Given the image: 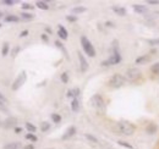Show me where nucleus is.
<instances>
[{"mask_svg":"<svg viewBox=\"0 0 159 149\" xmlns=\"http://www.w3.org/2000/svg\"><path fill=\"white\" fill-rule=\"evenodd\" d=\"M0 27H1V25H0Z\"/></svg>","mask_w":159,"mask_h":149,"instance_id":"8fccbe9b","label":"nucleus"},{"mask_svg":"<svg viewBox=\"0 0 159 149\" xmlns=\"http://www.w3.org/2000/svg\"><path fill=\"white\" fill-rule=\"evenodd\" d=\"M89 104L94 108V109H104L105 108V102L103 99V97L100 94H94L89 99Z\"/></svg>","mask_w":159,"mask_h":149,"instance_id":"423d86ee","label":"nucleus"},{"mask_svg":"<svg viewBox=\"0 0 159 149\" xmlns=\"http://www.w3.org/2000/svg\"><path fill=\"white\" fill-rule=\"evenodd\" d=\"M50 117H52V120H53L54 124H60V122H61V116H60L59 114H57V112L52 114Z\"/></svg>","mask_w":159,"mask_h":149,"instance_id":"bb28decb","label":"nucleus"},{"mask_svg":"<svg viewBox=\"0 0 159 149\" xmlns=\"http://www.w3.org/2000/svg\"><path fill=\"white\" fill-rule=\"evenodd\" d=\"M71 110L74 112H77L80 110V102L77 98H74L71 100Z\"/></svg>","mask_w":159,"mask_h":149,"instance_id":"f3484780","label":"nucleus"},{"mask_svg":"<svg viewBox=\"0 0 159 149\" xmlns=\"http://www.w3.org/2000/svg\"><path fill=\"white\" fill-rule=\"evenodd\" d=\"M76 132H77V130H76V127H75V126H70V127H67V129H66V131L64 132V134L61 136V139H62V141L70 139V138H72V137L76 134Z\"/></svg>","mask_w":159,"mask_h":149,"instance_id":"9d476101","label":"nucleus"},{"mask_svg":"<svg viewBox=\"0 0 159 149\" xmlns=\"http://www.w3.org/2000/svg\"><path fill=\"white\" fill-rule=\"evenodd\" d=\"M1 126H2V121L0 120V127H1Z\"/></svg>","mask_w":159,"mask_h":149,"instance_id":"de8ad7c7","label":"nucleus"},{"mask_svg":"<svg viewBox=\"0 0 159 149\" xmlns=\"http://www.w3.org/2000/svg\"><path fill=\"white\" fill-rule=\"evenodd\" d=\"M15 132H16V133H21V132H22V129H21V127H15Z\"/></svg>","mask_w":159,"mask_h":149,"instance_id":"a18cd8bd","label":"nucleus"},{"mask_svg":"<svg viewBox=\"0 0 159 149\" xmlns=\"http://www.w3.org/2000/svg\"><path fill=\"white\" fill-rule=\"evenodd\" d=\"M149 61H151V56L149 55H141L135 60V64L136 65H144Z\"/></svg>","mask_w":159,"mask_h":149,"instance_id":"f8f14e48","label":"nucleus"},{"mask_svg":"<svg viewBox=\"0 0 159 149\" xmlns=\"http://www.w3.org/2000/svg\"><path fill=\"white\" fill-rule=\"evenodd\" d=\"M121 60H122V57H121V55H120V53L118 52V50H115V52L109 56L107 60L102 61L100 65H102V66H113V65H118V64H120Z\"/></svg>","mask_w":159,"mask_h":149,"instance_id":"20e7f679","label":"nucleus"},{"mask_svg":"<svg viewBox=\"0 0 159 149\" xmlns=\"http://www.w3.org/2000/svg\"><path fill=\"white\" fill-rule=\"evenodd\" d=\"M80 42H81V47H82V50L84 52L86 55H88L89 57H94L97 55V52L92 44V42L86 37V36H81L80 38Z\"/></svg>","mask_w":159,"mask_h":149,"instance_id":"f03ea898","label":"nucleus"},{"mask_svg":"<svg viewBox=\"0 0 159 149\" xmlns=\"http://www.w3.org/2000/svg\"><path fill=\"white\" fill-rule=\"evenodd\" d=\"M34 6H32L31 4H27V2H23L22 4V10H33Z\"/></svg>","mask_w":159,"mask_h":149,"instance_id":"2f4dec72","label":"nucleus"},{"mask_svg":"<svg viewBox=\"0 0 159 149\" xmlns=\"http://www.w3.org/2000/svg\"><path fill=\"white\" fill-rule=\"evenodd\" d=\"M21 17L20 20H23V21H32V20L34 19V16H33V14H31V12H21L20 15Z\"/></svg>","mask_w":159,"mask_h":149,"instance_id":"6ab92c4d","label":"nucleus"},{"mask_svg":"<svg viewBox=\"0 0 159 149\" xmlns=\"http://www.w3.org/2000/svg\"><path fill=\"white\" fill-rule=\"evenodd\" d=\"M151 72L156 76H159V61L154 62L152 66H151Z\"/></svg>","mask_w":159,"mask_h":149,"instance_id":"5701e85b","label":"nucleus"},{"mask_svg":"<svg viewBox=\"0 0 159 149\" xmlns=\"http://www.w3.org/2000/svg\"><path fill=\"white\" fill-rule=\"evenodd\" d=\"M58 36L62 40H66L69 38V32L66 31V28L62 25H58Z\"/></svg>","mask_w":159,"mask_h":149,"instance_id":"9b49d317","label":"nucleus"},{"mask_svg":"<svg viewBox=\"0 0 159 149\" xmlns=\"http://www.w3.org/2000/svg\"><path fill=\"white\" fill-rule=\"evenodd\" d=\"M111 10H113L118 16H121V17H122V16H125V15H126V12H127L125 7H122V6H118V5L111 6Z\"/></svg>","mask_w":159,"mask_h":149,"instance_id":"ddd939ff","label":"nucleus"},{"mask_svg":"<svg viewBox=\"0 0 159 149\" xmlns=\"http://www.w3.org/2000/svg\"><path fill=\"white\" fill-rule=\"evenodd\" d=\"M9 52H10V44H9L7 42H5V43L2 44V48H1V55L7 56Z\"/></svg>","mask_w":159,"mask_h":149,"instance_id":"aec40b11","label":"nucleus"},{"mask_svg":"<svg viewBox=\"0 0 159 149\" xmlns=\"http://www.w3.org/2000/svg\"><path fill=\"white\" fill-rule=\"evenodd\" d=\"M0 102H1V103H4V104H6V105H9V100H7V98L1 93V92H0Z\"/></svg>","mask_w":159,"mask_h":149,"instance_id":"72a5a7b5","label":"nucleus"},{"mask_svg":"<svg viewBox=\"0 0 159 149\" xmlns=\"http://www.w3.org/2000/svg\"><path fill=\"white\" fill-rule=\"evenodd\" d=\"M36 6L40 9V10H49V5H48V2L47 1H37L36 2Z\"/></svg>","mask_w":159,"mask_h":149,"instance_id":"412c9836","label":"nucleus"},{"mask_svg":"<svg viewBox=\"0 0 159 149\" xmlns=\"http://www.w3.org/2000/svg\"><path fill=\"white\" fill-rule=\"evenodd\" d=\"M87 9L84 7V6H76V7H72V14H75V15H79V14H82V12H84Z\"/></svg>","mask_w":159,"mask_h":149,"instance_id":"b1692460","label":"nucleus"},{"mask_svg":"<svg viewBox=\"0 0 159 149\" xmlns=\"http://www.w3.org/2000/svg\"><path fill=\"white\" fill-rule=\"evenodd\" d=\"M23 149H36V148H34L33 144H26V146L23 147Z\"/></svg>","mask_w":159,"mask_h":149,"instance_id":"a19ab883","label":"nucleus"},{"mask_svg":"<svg viewBox=\"0 0 159 149\" xmlns=\"http://www.w3.org/2000/svg\"><path fill=\"white\" fill-rule=\"evenodd\" d=\"M84 137H86V138H87L89 142H92V143H96V144L98 143V138H97L96 136L91 134V133H86V134H84Z\"/></svg>","mask_w":159,"mask_h":149,"instance_id":"a878e982","label":"nucleus"},{"mask_svg":"<svg viewBox=\"0 0 159 149\" xmlns=\"http://www.w3.org/2000/svg\"><path fill=\"white\" fill-rule=\"evenodd\" d=\"M71 92H72V97L74 98H77L80 95V88H74V89H71Z\"/></svg>","mask_w":159,"mask_h":149,"instance_id":"4c0bfd02","label":"nucleus"},{"mask_svg":"<svg viewBox=\"0 0 159 149\" xmlns=\"http://www.w3.org/2000/svg\"><path fill=\"white\" fill-rule=\"evenodd\" d=\"M0 111H2V112H9V109H7V105L6 104H4V103H1L0 102Z\"/></svg>","mask_w":159,"mask_h":149,"instance_id":"473e14b6","label":"nucleus"},{"mask_svg":"<svg viewBox=\"0 0 159 149\" xmlns=\"http://www.w3.org/2000/svg\"><path fill=\"white\" fill-rule=\"evenodd\" d=\"M25 137H26V139H28V141H31V142H37V141H38V137H37L34 133H27Z\"/></svg>","mask_w":159,"mask_h":149,"instance_id":"cd10ccee","label":"nucleus"},{"mask_svg":"<svg viewBox=\"0 0 159 149\" xmlns=\"http://www.w3.org/2000/svg\"><path fill=\"white\" fill-rule=\"evenodd\" d=\"M4 21L7 22V23H11V22H19L20 21V17L16 16V15H7L4 17Z\"/></svg>","mask_w":159,"mask_h":149,"instance_id":"a211bd4d","label":"nucleus"},{"mask_svg":"<svg viewBox=\"0 0 159 149\" xmlns=\"http://www.w3.org/2000/svg\"><path fill=\"white\" fill-rule=\"evenodd\" d=\"M26 81H27V74H26L25 71H22V72L16 77V79L14 81V83H12V86H11V89H12V91H19L21 87L26 83Z\"/></svg>","mask_w":159,"mask_h":149,"instance_id":"0eeeda50","label":"nucleus"},{"mask_svg":"<svg viewBox=\"0 0 159 149\" xmlns=\"http://www.w3.org/2000/svg\"><path fill=\"white\" fill-rule=\"evenodd\" d=\"M16 124H17V119L14 117V116H9L7 119L4 120V122H2V127H4L5 130L15 129V127H16Z\"/></svg>","mask_w":159,"mask_h":149,"instance_id":"6e6552de","label":"nucleus"},{"mask_svg":"<svg viewBox=\"0 0 159 149\" xmlns=\"http://www.w3.org/2000/svg\"><path fill=\"white\" fill-rule=\"evenodd\" d=\"M25 127H26V130L28 131V133H34V132L37 131V127H36L32 122H26Z\"/></svg>","mask_w":159,"mask_h":149,"instance_id":"4be33fe9","label":"nucleus"},{"mask_svg":"<svg viewBox=\"0 0 159 149\" xmlns=\"http://www.w3.org/2000/svg\"><path fill=\"white\" fill-rule=\"evenodd\" d=\"M40 39H42L44 43H48V42H49V37H48V34H45V33H43V34L40 36Z\"/></svg>","mask_w":159,"mask_h":149,"instance_id":"58836bf2","label":"nucleus"},{"mask_svg":"<svg viewBox=\"0 0 159 149\" xmlns=\"http://www.w3.org/2000/svg\"><path fill=\"white\" fill-rule=\"evenodd\" d=\"M132 7H134V11H135V12H137V14H144V12H147V11H148V9H147L144 5H139V4L134 5Z\"/></svg>","mask_w":159,"mask_h":149,"instance_id":"dca6fc26","label":"nucleus"},{"mask_svg":"<svg viewBox=\"0 0 159 149\" xmlns=\"http://www.w3.org/2000/svg\"><path fill=\"white\" fill-rule=\"evenodd\" d=\"M158 130V127H157V125L156 124H153V122H151V124H148L147 126H146V133L147 134H154Z\"/></svg>","mask_w":159,"mask_h":149,"instance_id":"4468645a","label":"nucleus"},{"mask_svg":"<svg viewBox=\"0 0 159 149\" xmlns=\"http://www.w3.org/2000/svg\"><path fill=\"white\" fill-rule=\"evenodd\" d=\"M77 57H79L80 69H81V71H82V72H86V71L88 70V67H89V65H88V61L86 60L84 55H83L81 52H77Z\"/></svg>","mask_w":159,"mask_h":149,"instance_id":"1a4fd4ad","label":"nucleus"},{"mask_svg":"<svg viewBox=\"0 0 159 149\" xmlns=\"http://www.w3.org/2000/svg\"><path fill=\"white\" fill-rule=\"evenodd\" d=\"M105 26H107V27H114V23L110 22V21H107V22H105Z\"/></svg>","mask_w":159,"mask_h":149,"instance_id":"37998d69","label":"nucleus"},{"mask_svg":"<svg viewBox=\"0 0 159 149\" xmlns=\"http://www.w3.org/2000/svg\"><path fill=\"white\" fill-rule=\"evenodd\" d=\"M118 144L126 149H134V147L131 144H129V142H125V141H118Z\"/></svg>","mask_w":159,"mask_h":149,"instance_id":"c85d7f7f","label":"nucleus"},{"mask_svg":"<svg viewBox=\"0 0 159 149\" xmlns=\"http://www.w3.org/2000/svg\"><path fill=\"white\" fill-rule=\"evenodd\" d=\"M116 130H118V132H119L120 134H124V136L130 137V136H132L135 133L136 127H135L134 124H131L129 121H125V120H121V121H119L116 124Z\"/></svg>","mask_w":159,"mask_h":149,"instance_id":"f257e3e1","label":"nucleus"},{"mask_svg":"<svg viewBox=\"0 0 159 149\" xmlns=\"http://www.w3.org/2000/svg\"><path fill=\"white\" fill-rule=\"evenodd\" d=\"M49 130H50V124L48 121H43L40 124V131L42 132H48Z\"/></svg>","mask_w":159,"mask_h":149,"instance_id":"393cba45","label":"nucleus"},{"mask_svg":"<svg viewBox=\"0 0 159 149\" xmlns=\"http://www.w3.org/2000/svg\"><path fill=\"white\" fill-rule=\"evenodd\" d=\"M44 149H54V148H44Z\"/></svg>","mask_w":159,"mask_h":149,"instance_id":"09e8293b","label":"nucleus"},{"mask_svg":"<svg viewBox=\"0 0 159 149\" xmlns=\"http://www.w3.org/2000/svg\"><path fill=\"white\" fill-rule=\"evenodd\" d=\"M21 148V143L20 142H9L6 143L2 149H20Z\"/></svg>","mask_w":159,"mask_h":149,"instance_id":"2eb2a0df","label":"nucleus"},{"mask_svg":"<svg viewBox=\"0 0 159 149\" xmlns=\"http://www.w3.org/2000/svg\"><path fill=\"white\" fill-rule=\"evenodd\" d=\"M55 45H57V47L59 48L60 50H62V52H64V53H65V54L67 55V52H66V49L64 48V45L61 44V42H59V40H57V42H55Z\"/></svg>","mask_w":159,"mask_h":149,"instance_id":"7c9ffc66","label":"nucleus"},{"mask_svg":"<svg viewBox=\"0 0 159 149\" xmlns=\"http://www.w3.org/2000/svg\"><path fill=\"white\" fill-rule=\"evenodd\" d=\"M28 33H30V32H28L27 29H25V31H22V32H21V33H20V38L27 37V36H28Z\"/></svg>","mask_w":159,"mask_h":149,"instance_id":"ea45409f","label":"nucleus"},{"mask_svg":"<svg viewBox=\"0 0 159 149\" xmlns=\"http://www.w3.org/2000/svg\"><path fill=\"white\" fill-rule=\"evenodd\" d=\"M19 52H20V47H17V45H16V47L12 49V52H11V56H12V57H15V56L19 54Z\"/></svg>","mask_w":159,"mask_h":149,"instance_id":"e433bc0d","label":"nucleus"},{"mask_svg":"<svg viewBox=\"0 0 159 149\" xmlns=\"http://www.w3.org/2000/svg\"><path fill=\"white\" fill-rule=\"evenodd\" d=\"M60 79H61V82L62 83H67L69 82V74L67 72H62V74H60Z\"/></svg>","mask_w":159,"mask_h":149,"instance_id":"c756f323","label":"nucleus"},{"mask_svg":"<svg viewBox=\"0 0 159 149\" xmlns=\"http://www.w3.org/2000/svg\"><path fill=\"white\" fill-rule=\"evenodd\" d=\"M0 17H4V14H2L1 11H0Z\"/></svg>","mask_w":159,"mask_h":149,"instance_id":"49530a36","label":"nucleus"},{"mask_svg":"<svg viewBox=\"0 0 159 149\" xmlns=\"http://www.w3.org/2000/svg\"><path fill=\"white\" fill-rule=\"evenodd\" d=\"M149 43H151V44H154V45H156V44H159V39H156V40H149Z\"/></svg>","mask_w":159,"mask_h":149,"instance_id":"c03bdc74","label":"nucleus"},{"mask_svg":"<svg viewBox=\"0 0 159 149\" xmlns=\"http://www.w3.org/2000/svg\"><path fill=\"white\" fill-rule=\"evenodd\" d=\"M1 4L5 5V6H14L15 1H12V0H4V1H1Z\"/></svg>","mask_w":159,"mask_h":149,"instance_id":"f704fd0d","label":"nucleus"},{"mask_svg":"<svg viewBox=\"0 0 159 149\" xmlns=\"http://www.w3.org/2000/svg\"><path fill=\"white\" fill-rule=\"evenodd\" d=\"M148 4H149V5H158L159 1L158 0H154V1H153V0H151V1H148Z\"/></svg>","mask_w":159,"mask_h":149,"instance_id":"79ce46f5","label":"nucleus"},{"mask_svg":"<svg viewBox=\"0 0 159 149\" xmlns=\"http://www.w3.org/2000/svg\"><path fill=\"white\" fill-rule=\"evenodd\" d=\"M141 77H142V72H141V70H139V67H130L125 72V78L131 81V82L139 81Z\"/></svg>","mask_w":159,"mask_h":149,"instance_id":"39448f33","label":"nucleus"},{"mask_svg":"<svg viewBox=\"0 0 159 149\" xmlns=\"http://www.w3.org/2000/svg\"><path fill=\"white\" fill-rule=\"evenodd\" d=\"M125 83H126L125 76H122V74H113V76L110 77V79H109V82H108L109 87H110V88H114V89H119V88H121Z\"/></svg>","mask_w":159,"mask_h":149,"instance_id":"7ed1b4c3","label":"nucleus"},{"mask_svg":"<svg viewBox=\"0 0 159 149\" xmlns=\"http://www.w3.org/2000/svg\"><path fill=\"white\" fill-rule=\"evenodd\" d=\"M66 20H67L69 22H76V21H77V16H75V15H67V16H66Z\"/></svg>","mask_w":159,"mask_h":149,"instance_id":"c9c22d12","label":"nucleus"}]
</instances>
